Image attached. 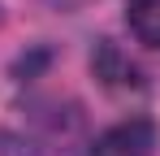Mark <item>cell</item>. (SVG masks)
<instances>
[{
  "mask_svg": "<svg viewBox=\"0 0 160 156\" xmlns=\"http://www.w3.org/2000/svg\"><path fill=\"white\" fill-rule=\"evenodd\" d=\"M130 30L143 44L160 48V0H134L130 4Z\"/></svg>",
  "mask_w": 160,
  "mask_h": 156,
  "instance_id": "obj_2",
  "label": "cell"
},
{
  "mask_svg": "<svg viewBox=\"0 0 160 156\" xmlns=\"http://www.w3.org/2000/svg\"><path fill=\"white\" fill-rule=\"evenodd\" d=\"M152 152H156V126L143 117H130L121 126L104 130L91 148V156H152Z\"/></svg>",
  "mask_w": 160,
  "mask_h": 156,
  "instance_id": "obj_1",
  "label": "cell"
},
{
  "mask_svg": "<svg viewBox=\"0 0 160 156\" xmlns=\"http://www.w3.org/2000/svg\"><path fill=\"white\" fill-rule=\"evenodd\" d=\"M0 156H35V152H30V143H22V139L0 134Z\"/></svg>",
  "mask_w": 160,
  "mask_h": 156,
  "instance_id": "obj_3",
  "label": "cell"
}]
</instances>
